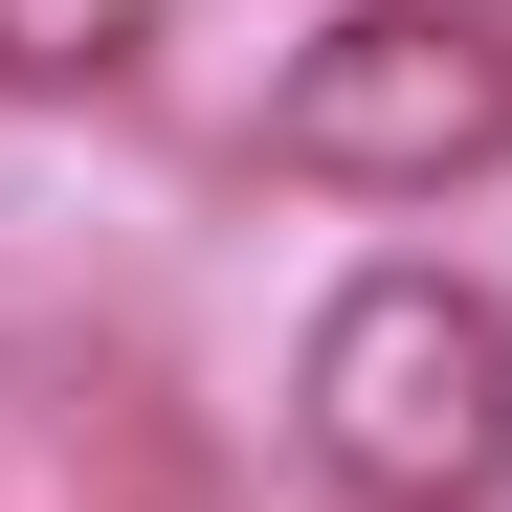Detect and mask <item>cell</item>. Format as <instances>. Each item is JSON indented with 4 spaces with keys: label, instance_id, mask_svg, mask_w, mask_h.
Wrapping results in <instances>:
<instances>
[{
    "label": "cell",
    "instance_id": "cell-3",
    "mask_svg": "<svg viewBox=\"0 0 512 512\" xmlns=\"http://www.w3.org/2000/svg\"><path fill=\"white\" fill-rule=\"evenodd\" d=\"M156 0H0V90H134Z\"/></svg>",
    "mask_w": 512,
    "mask_h": 512
},
{
    "label": "cell",
    "instance_id": "cell-1",
    "mask_svg": "<svg viewBox=\"0 0 512 512\" xmlns=\"http://www.w3.org/2000/svg\"><path fill=\"white\" fill-rule=\"evenodd\" d=\"M290 423L357 512H490L512 490V312L468 268H357L290 357Z\"/></svg>",
    "mask_w": 512,
    "mask_h": 512
},
{
    "label": "cell",
    "instance_id": "cell-2",
    "mask_svg": "<svg viewBox=\"0 0 512 512\" xmlns=\"http://www.w3.org/2000/svg\"><path fill=\"white\" fill-rule=\"evenodd\" d=\"M268 156L334 201H446L512 156V23L490 0H334L268 90Z\"/></svg>",
    "mask_w": 512,
    "mask_h": 512
}]
</instances>
